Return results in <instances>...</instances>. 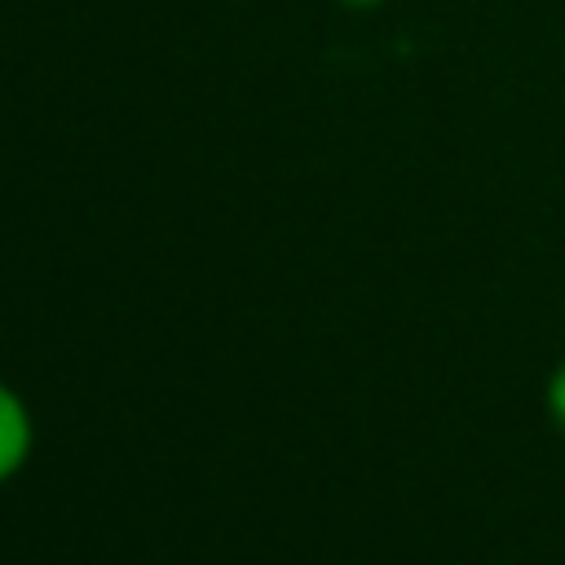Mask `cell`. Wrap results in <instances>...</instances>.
I'll use <instances>...</instances> for the list:
<instances>
[{
	"mask_svg": "<svg viewBox=\"0 0 565 565\" xmlns=\"http://www.w3.org/2000/svg\"><path fill=\"white\" fill-rule=\"evenodd\" d=\"M26 450V419H22V406L0 388V477L18 468Z\"/></svg>",
	"mask_w": 565,
	"mask_h": 565,
	"instance_id": "6da1fadb",
	"label": "cell"
},
{
	"mask_svg": "<svg viewBox=\"0 0 565 565\" xmlns=\"http://www.w3.org/2000/svg\"><path fill=\"white\" fill-rule=\"evenodd\" d=\"M547 406H552V419L565 428V362L556 366V375H552V384H547Z\"/></svg>",
	"mask_w": 565,
	"mask_h": 565,
	"instance_id": "7a4b0ae2",
	"label": "cell"
}]
</instances>
